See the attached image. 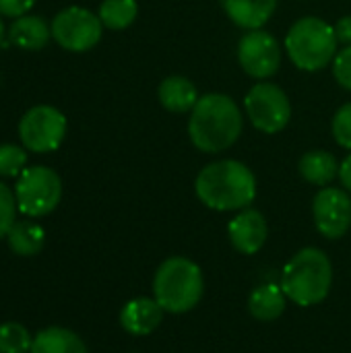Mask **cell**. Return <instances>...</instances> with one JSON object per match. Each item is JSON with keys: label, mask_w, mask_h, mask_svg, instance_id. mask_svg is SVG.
I'll use <instances>...</instances> for the list:
<instances>
[{"label": "cell", "mask_w": 351, "mask_h": 353, "mask_svg": "<svg viewBox=\"0 0 351 353\" xmlns=\"http://www.w3.org/2000/svg\"><path fill=\"white\" fill-rule=\"evenodd\" d=\"M6 242L17 256H35L43 248L46 232L35 221H14L10 232L6 234Z\"/></svg>", "instance_id": "ffe728a7"}, {"label": "cell", "mask_w": 351, "mask_h": 353, "mask_svg": "<svg viewBox=\"0 0 351 353\" xmlns=\"http://www.w3.org/2000/svg\"><path fill=\"white\" fill-rule=\"evenodd\" d=\"M333 283V265L319 248H304L290 259L281 275V290L298 306L321 304Z\"/></svg>", "instance_id": "3957f363"}, {"label": "cell", "mask_w": 351, "mask_h": 353, "mask_svg": "<svg viewBox=\"0 0 351 353\" xmlns=\"http://www.w3.org/2000/svg\"><path fill=\"white\" fill-rule=\"evenodd\" d=\"M225 14L242 29H261L275 12L277 0H219Z\"/></svg>", "instance_id": "5bb4252c"}, {"label": "cell", "mask_w": 351, "mask_h": 353, "mask_svg": "<svg viewBox=\"0 0 351 353\" xmlns=\"http://www.w3.org/2000/svg\"><path fill=\"white\" fill-rule=\"evenodd\" d=\"M17 207L27 217H43L52 213L62 199L60 176L46 165L25 168L14 186Z\"/></svg>", "instance_id": "8992f818"}, {"label": "cell", "mask_w": 351, "mask_h": 353, "mask_svg": "<svg viewBox=\"0 0 351 353\" xmlns=\"http://www.w3.org/2000/svg\"><path fill=\"white\" fill-rule=\"evenodd\" d=\"M35 4V0H0V14L4 17H23Z\"/></svg>", "instance_id": "4316f807"}, {"label": "cell", "mask_w": 351, "mask_h": 353, "mask_svg": "<svg viewBox=\"0 0 351 353\" xmlns=\"http://www.w3.org/2000/svg\"><path fill=\"white\" fill-rule=\"evenodd\" d=\"M197 196L215 211L246 209L257 196V180L242 161L223 159L201 170L194 182Z\"/></svg>", "instance_id": "7a4b0ae2"}, {"label": "cell", "mask_w": 351, "mask_h": 353, "mask_svg": "<svg viewBox=\"0 0 351 353\" xmlns=\"http://www.w3.org/2000/svg\"><path fill=\"white\" fill-rule=\"evenodd\" d=\"M242 114L230 95L207 93L190 112L188 134L197 149L219 153L230 149L242 134Z\"/></svg>", "instance_id": "6da1fadb"}, {"label": "cell", "mask_w": 351, "mask_h": 353, "mask_svg": "<svg viewBox=\"0 0 351 353\" xmlns=\"http://www.w3.org/2000/svg\"><path fill=\"white\" fill-rule=\"evenodd\" d=\"M137 12V0H103L99 6V19L108 29H126L134 23Z\"/></svg>", "instance_id": "44dd1931"}, {"label": "cell", "mask_w": 351, "mask_h": 353, "mask_svg": "<svg viewBox=\"0 0 351 353\" xmlns=\"http://www.w3.org/2000/svg\"><path fill=\"white\" fill-rule=\"evenodd\" d=\"M31 343L33 337L21 323L0 325V353H27L31 352Z\"/></svg>", "instance_id": "7402d4cb"}, {"label": "cell", "mask_w": 351, "mask_h": 353, "mask_svg": "<svg viewBox=\"0 0 351 353\" xmlns=\"http://www.w3.org/2000/svg\"><path fill=\"white\" fill-rule=\"evenodd\" d=\"M228 236L232 246L242 254H257L269 236L265 217L257 209H244L228 225Z\"/></svg>", "instance_id": "7c38bea8"}, {"label": "cell", "mask_w": 351, "mask_h": 353, "mask_svg": "<svg viewBox=\"0 0 351 353\" xmlns=\"http://www.w3.org/2000/svg\"><path fill=\"white\" fill-rule=\"evenodd\" d=\"M333 77L343 89L351 91V46H345L341 52H337L333 60Z\"/></svg>", "instance_id": "484cf974"}, {"label": "cell", "mask_w": 351, "mask_h": 353, "mask_svg": "<svg viewBox=\"0 0 351 353\" xmlns=\"http://www.w3.org/2000/svg\"><path fill=\"white\" fill-rule=\"evenodd\" d=\"M66 134V118L52 105H35L19 122V137L25 149L50 153L60 147Z\"/></svg>", "instance_id": "ba28073f"}, {"label": "cell", "mask_w": 351, "mask_h": 353, "mask_svg": "<svg viewBox=\"0 0 351 353\" xmlns=\"http://www.w3.org/2000/svg\"><path fill=\"white\" fill-rule=\"evenodd\" d=\"M339 178H341V184L351 192V153L339 165Z\"/></svg>", "instance_id": "f1b7e54d"}, {"label": "cell", "mask_w": 351, "mask_h": 353, "mask_svg": "<svg viewBox=\"0 0 351 353\" xmlns=\"http://www.w3.org/2000/svg\"><path fill=\"white\" fill-rule=\"evenodd\" d=\"M163 312L166 310L159 306L155 298H134L122 308L120 325L126 333L143 337V335L153 333L159 327Z\"/></svg>", "instance_id": "4fadbf2b"}, {"label": "cell", "mask_w": 351, "mask_h": 353, "mask_svg": "<svg viewBox=\"0 0 351 353\" xmlns=\"http://www.w3.org/2000/svg\"><path fill=\"white\" fill-rule=\"evenodd\" d=\"M238 60L246 74L254 79H269L279 70L281 46L271 33L250 29L238 43Z\"/></svg>", "instance_id": "30bf717a"}, {"label": "cell", "mask_w": 351, "mask_h": 353, "mask_svg": "<svg viewBox=\"0 0 351 353\" xmlns=\"http://www.w3.org/2000/svg\"><path fill=\"white\" fill-rule=\"evenodd\" d=\"M244 108L252 126L267 134L281 132L292 118V105L285 91L273 83H257L248 91Z\"/></svg>", "instance_id": "52a82bcc"}, {"label": "cell", "mask_w": 351, "mask_h": 353, "mask_svg": "<svg viewBox=\"0 0 351 353\" xmlns=\"http://www.w3.org/2000/svg\"><path fill=\"white\" fill-rule=\"evenodd\" d=\"M29 353H87L83 339L62 327H48L33 337Z\"/></svg>", "instance_id": "ac0fdd59"}, {"label": "cell", "mask_w": 351, "mask_h": 353, "mask_svg": "<svg viewBox=\"0 0 351 353\" xmlns=\"http://www.w3.org/2000/svg\"><path fill=\"white\" fill-rule=\"evenodd\" d=\"M199 91L192 81L186 77H168L159 85V101L168 112L184 114L192 112V108L199 101Z\"/></svg>", "instance_id": "2e32d148"}, {"label": "cell", "mask_w": 351, "mask_h": 353, "mask_svg": "<svg viewBox=\"0 0 351 353\" xmlns=\"http://www.w3.org/2000/svg\"><path fill=\"white\" fill-rule=\"evenodd\" d=\"M101 19L87 8L68 6L52 21V37L68 52H87L101 39Z\"/></svg>", "instance_id": "9c48e42d"}, {"label": "cell", "mask_w": 351, "mask_h": 353, "mask_svg": "<svg viewBox=\"0 0 351 353\" xmlns=\"http://www.w3.org/2000/svg\"><path fill=\"white\" fill-rule=\"evenodd\" d=\"M317 230L329 238L337 240L348 234L351 225V199L341 188H323L314 196L312 205Z\"/></svg>", "instance_id": "8fae6325"}, {"label": "cell", "mask_w": 351, "mask_h": 353, "mask_svg": "<svg viewBox=\"0 0 351 353\" xmlns=\"http://www.w3.org/2000/svg\"><path fill=\"white\" fill-rule=\"evenodd\" d=\"M27 163V153L23 147L19 145H0V176L2 178H10L17 176L25 170Z\"/></svg>", "instance_id": "603a6c76"}, {"label": "cell", "mask_w": 351, "mask_h": 353, "mask_svg": "<svg viewBox=\"0 0 351 353\" xmlns=\"http://www.w3.org/2000/svg\"><path fill=\"white\" fill-rule=\"evenodd\" d=\"M203 296V273L197 263L184 256L163 261L153 279V298L166 312L182 314L192 310Z\"/></svg>", "instance_id": "277c9868"}, {"label": "cell", "mask_w": 351, "mask_h": 353, "mask_svg": "<svg viewBox=\"0 0 351 353\" xmlns=\"http://www.w3.org/2000/svg\"><path fill=\"white\" fill-rule=\"evenodd\" d=\"M17 209L19 207H17L14 192L4 182H0V238H6V234L10 232Z\"/></svg>", "instance_id": "cb8c5ba5"}, {"label": "cell", "mask_w": 351, "mask_h": 353, "mask_svg": "<svg viewBox=\"0 0 351 353\" xmlns=\"http://www.w3.org/2000/svg\"><path fill=\"white\" fill-rule=\"evenodd\" d=\"M333 137L337 145L351 149V103H345L333 116Z\"/></svg>", "instance_id": "d4e9b609"}, {"label": "cell", "mask_w": 351, "mask_h": 353, "mask_svg": "<svg viewBox=\"0 0 351 353\" xmlns=\"http://www.w3.org/2000/svg\"><path fill=\"white\" fill-rule=\"evenodd\" d=\"M298 168L302 178L314 186H327L329 182H333L335 176H339V165L335 155L323 149H312L304 153Z\"/></svg>", "instance_id": "d6986e66"}, {"label": "cell", "mask_w": 351, "mask_h": 353, "mask_svg": "<svg viewBox=\"0 0 351 353\" xmlns=\"http://www.w3.org/2000/svg\"><path fill=\"white\" fill-rule=\"evenodd\" d=\"M285 300H288V296L283 294L281 285H275V283L259 285L248 298V310L257 321L271 323L283 314Z\"/></svg>", "instance_id": "e0dca14e"}, {"label": "cell", "mask_w": 351, "mask_h": 353, "mask_svg": "<svg viewBox=\"0 0 351 353\" xmlns=\"http://www.w3.org/2000/svg\"><path fill=\"white\" fill-rule=\"evenodd\" d=\"M285 50L290 60L300 70H321L329 66L337 56L335 29L319 17H304L296 21L288 31Z\"/></svg>", "instance_id": "5b68a950"}, {"label": "cell", "mask_w": 351, "mask_h": 353, "mask_svg": "<svg viewBox=\"0 0 351 353\" xmlns=\"http://www.w3.org/2000/svg\"><path fill=\"white\" fill-rule=\"evenodd\" d=\"M52 37V27L37 14L17 17L10 25L8 39L21 50H41Z\"/></svg>", "instance_id": "9a60e30c"}, {"label": "cell", "mask_w": 351, "mask_h": 353, "mask_svg": "<svg viewBox=\"0 0 351 353\" xmlns=\"http://www.w3.org/2000/svg\"><path fill=\"white\" fill-rule=\"evenodd\" d=\"M2 39H4V23L0 19V46H2Z\"/></svg>", "instance_id": "f546056e"}, {"label": "cell", "mask_w": 351, "mask_h": 353, "mask_svg": "<svg viewBox=\"0 0 351 353\" xmlns=\"http://www.w3.org/2000/svg\"><path fill=\"white\" fill-rule=\"evenodd\" d=\"M335 35H337V41L351 46V14L348 17H341L335 25Z\"/></svg>", "instance_id": "83f0119b"}]
</instances>
